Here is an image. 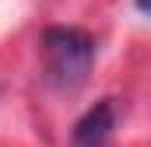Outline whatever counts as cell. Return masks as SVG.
<instances>
[{
  "mask_svg": "<svg viewBox=\"0 0 151 147\" xmlns=\"http://www.w3.org/2000/svg\"><path fill=\"white\" fill-rule=\"evenodd\" d=\"M42 53H46V77L60 91H74L88 81L95 63V39L84 28L53 25L42 32Z\"/></svg>",
  "mask_w": 151,
  "mask_h": 147,
  "instance_id": "1",
  "label": "cell"
},
{
  "mask_svg": "<svg viewBox=\"0 0 151 147\" xmlns=\"http://www.w3.org/2000/svg\"><path fill=\"white\" fill-rule=\"evenodd\" d=\"M116 116H113V102H99L84 112L81 119L74 123V133H70V144L74 147H106L109 137H113Z\"/></svg>",
  "mask_w": 151,
  "mask_h": 147,
  "instance_id": "2",
  "label": "cell"
},
{
  "mask_svg": "<svg viewBox=\"0 0 151 147\" xmlns=\"http://www.w3.org/2000/svg\"><path fill=\"white\" fill-rule=\"evenodd\" d=\"M137 4V11H144V14H151V0H134Z\"/></svg>",
  "mask_w": 151,
  "mask_h": 147,
  "instance_id": "3",
  "label": "cell"
}]
</instances>
